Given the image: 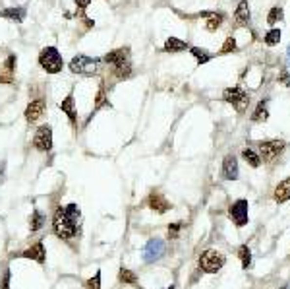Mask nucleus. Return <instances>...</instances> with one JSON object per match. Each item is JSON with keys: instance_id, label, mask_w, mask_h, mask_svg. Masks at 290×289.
<instances>
[{"instance_id": "obj_1", "label": "nucleus", "mask_w": 290, "mask_h": 289, "mask_svg": "<svg viewBox=\"0 0 290 289\" xmlns=\"http://www.w3.org/2000/svg\"><path fill=\"white\" fill-rule=\"evenodd\" d=\"M52 229L60 239H72L78 235V220L70 218L64 208H58L52 218Z\"/></svg>"}, {"instance_id": "obj_2", "label": "nucleus", "mask_w": 290, "mask_h": 289, "mask_svg": "<svg viewBox=\"0 0 290 289\" xmlns=\"http://www.w3.org/2000/svg\"><path fill=\"white\" fill-rule=\"evenodd\" d=\"M106 64H112L114 66V74L116 78L124 80L132 74V64H130V49L128 47H122V49H116L112 53H108L104 57Z\"/></svg>"}, {"instance_id": "obj_3", "label": "nucleus", "mask_w": 290, "mask_h": 289, "mask_svg": "<svg viewBox=\"0 0 290 289\" xmlns=\"http://www.w3.org/2000/svg\"><path fill=\"white\" fill-rule=\"evenodd\" d=\"M39 64H41V68H43L47 74H58V72H62V68H64L62 55L58 53L56 47H45V49L39 53Z\"/></svg>"}, {"instance_id": "obj_4", "label": "nucleus", "mask_w": 290, "mask_h": 289, "mask_svg": "<svg viewBox=\"0 0 290 289\" xmlns=\"http://www.w3.org/2000/svg\"><path fill=\"white\" fill-rule=\"evenodd\" d=\"M223 266H225V256L215 248H209L199 256V270L205 274H217Z\"/></svg>"}, {"instance_id": "obj_5", "label": "nucleus", "mask_w": 290, "mask_h": 289, "mask_svg": "<svg viewBox=\"0 0 290 289\" xmlns=\"http://www.w3.org/2000/svg\"><path fill=\"white\" fill-rule=\"evenodd\" d=\"M99 66H101V60L99 58H91L87 55H78L70 60V70L74 74H83V76H91L99 72Z\"/></svg>"}, {"instance_id": "obj_6", "label": "nucleus", "mask_w": 290, "mask_h": 289, "mask_svg": "<svg viewBox=\"0 0 290 289\" xmlns=\"http://www.w3.org/2000/svg\"><path fill=\"white\" fill-rule=\"evenodd\" d=\"M285 150V142L283 140H267V142H261L259 144V154L263 157V161L271 163L275 161Z\"/></svg>"}, {"instance_id": "obj_7", "label": "nucleus", "mask_w": 290, "mask_h": 289, "mask_svg": "<svg viewBox=\"0 0 290 289\" xmlns=\"http://www.w3.org/2000/svg\"><path fill=\"white\" fill-rule=\"evenodd\" d=\"M165 254V243L161 239H149L147 245L144 246V260L147 264H153L157 260H161Z\"/></svg>"}, {"instance_id": "obj_8", "label": "nucleus", "mask_w": 290, "mask_h": 289, "mask_svg": "<svg viewBox=\"0 0 290 289\" xmlns=\"http://www.w3.org/2000/svg\"><path fill=\"white\" fill-rule=\"evenodd\" d=\"M223 97H225V101L232 103L240 113L242 111H246L248 105H249V97H248V93H246L244 89H240V88H228V89H225Z\"/></svg>"}, {"instance_id": "obj_9", "label": "nucleus", "mask_w": 290, "mask_h": 289, "mask_svg": "<svg viewBox=\"0 0 290 289\" xmlns=\"http://www.w3.org/2000/svg\"><path fill=\"white\" fill-rule=\"evenodd\" d=\"M33 148L37 152H48L52 148V128L48 124H43L37 128L33 136Z\"/></svg>"}, {"instance_id": "obj_10", "label": "nucleus", "mask_w": 290, "mask_h": 289, "mask_svg": "<svg viewBox=\"0 0 290 289\" xmlns=\"http://www.w3.org/2000/svg\"><path fill=\"white\" fill-rule=\"evenodd\" d=\"M248 200H244V198H240V200H236L230 208H228V216H230V220L238 225V227H244V225H248Z\"/></svg>"}, {"instance_id": "obj_11", "label": "nucleus", "mask_w": 290, "mask_h": 289, "mask_svg": "<svg viewBox=\"0 0 290 289\" xmlns=\"http://www.w3.org/2000/svg\"><path fill=\"white\" fill-rule=\"evenodd\" d=\"M147 204H149V208H151L153 212H157V214H165V212H168V210L172 208L170 202H168L161 192H151L149 198H147Z\"/></svg>"}, {"instance_id": "obj_12", "label": "nucleus", "mask_w": 290, "mask_h": 289, "mask_svg": "<svg viewBox=\"0 0 290 289\" xmlns=\"http://www.w3.org/2000/svg\"><path fill=\"white\" fill-rule=\"evenodd\" d=\"M43 113H45V101L43 99H35L25 109V120L27 122H37L43 116Z\"/></svg>"}, {"instance_id": "obj_13", "label": "nucleus", "mask_w": 290, "mask_h": 289, "mask_svg": "<svg viewBox=\"0 0 290 289\" xmlns=\"http://www.w3.org/2000/svg\"><path fill=\"white\" fill-rule=\"evenodd\" d=\"M223 178L236 180L238 178V161L234 156H227L223 161Z\"/></svg>"}, {"instance_id": "obj_14", "label": "nucleus", "mask_w": 290, "mask_h": 289, "mask_svg": "<svg viewBox=\"0 0 290 289\" xmlns=\"http://www.w3.org/2000/svg\"><path fill=\"white\" fill-rule=\"evenodd\" d=\"M45 254H47V252H45V245H43V243H37V245L29 246L27 250L21 252L23 258H31V260H35V262H39V264H45V258H47Z\"/></svg>"}, {"instance_id": "obj_15", "label": "nucleus", "mask_w": 290, "mask_h": 289, "mask_svg": "<svg viewBox=\"0 0 290 289\" xmlns=\"http://www.w3.org/2000/svg\"><path fill=\"white\" fill-rule=\"evenodd\" d=\"M60 109H62V113H66L68 118H70V122L72 124H76V101H74V95L70 93L66 99H62V103H60Z\"/></svg>"}, {"instance_id": "obj_16", "label": "nucleus", "mask_w": 290, "mask_h": 289, "mask_svg": "<svg viewBox=\"0 0 290 289\" xmlns=\"http://www.w3.org/2000/svg\"><path fill=\"white\" fill-rule=\"evenodd\" d=\"M275 200H277L279 204L290 200V178H285L283 182L277 184V188H275Z\"/></svg>"}, {"instance_id": "obj_17", "label": "nucleus", "mask_w": 290, "mask_h": 289, "mask_svg": "<svg viewBox=\"0 0 290 289\" xmlns=\"http://www.w3.org/2000/svg\"><path fill=\"white\" fill-rule=\"evenodd\" d=\"M4 18H8V20H12V22H23L25 20V8H21V6H12V8H6V10H2L0 12Z\"/></svg>"}, {"instance_id": "obj_18", "label": "nucleus", "mask_w": 290, "mask_h": 289, "mask_svg": "<svg viewBox=\"0 0 290 289\" xmlns=\"http://www.w3.org/2000/svg\"><path fill=\"white\" fill-rule=\"evenodd\" d=\"M234 18H236V22L242 23V25H246L249 22V6H248L246 0H242L240 4H238L236 12H234Z\"/></svg>"}, {"instance_id": "obj_19", "label": "nucleus", "mask_w": 290, "mask_h": 289, "mask_svg": "<svg viewBox=\"0 0 290 289\" xmlns=\"http://www.w3.org/2000/svg\"><path fill=\"white\" fill-rule=\"evenodd\" d=\"M186 47H188V45H186L184 41L176 39V37H168L166 43H165V51H166V53H180V51H184Z\"/></svg>"}, {"instance_id": "obj_20", "label": "nucleus", "mask_w": 290, "mask_h": 289, "mask_svg": "<svg viewBox=\"0 0 290 289\" xmlns=\"http://www.w3.org/2000/svg\"><path fill=\"white\" fill-rule=\"evenodd\" d=\"M43 223H45V216L39 210H33V214L29 218V229H31V233L39 231L43 227Z\"/></svg>"}, {"instance_id": "obj_21", "label": "nucleus", "mask_w": 290, "mask_h": 289, "mask_svg": "<svg viewBox=\"0 0 290 289\" xmlns=\"http://www.w3.org/2000/svg\"><path fill=\"white\" fill-rule=\"evenodd\" d=\"M267 116H269V111H267V101L263 99V101L257 105L255 113L251 115V120H253V122H265V120H267Z\"/></svg>"}, {"instance_id": "obj_22", "label": "nucleus", "mask_w": 290, "mask_h": 289, "mask_svg": "<svg viewBox=\"0 0 290 289\" xmlns=\"http://www.w3.org/2000/svg\"><path fill=\"white\" fill-rule=\"evenodd\" d=\"M242 157H244L246 163L251 165V167H259V165H261V157H259L253 150H249V148H246V150L242 152Z\"/></svg>"}, {"instance_id": "obj_23", "label": "nucleus", "mask_w": 290, "mask_h": 289, "mask_svg": "<svg viewBox=\"0 0 290 289\" xmlns=\"http://www.w3.org/2000/svg\"><path fill=\"white\" fill-rule=\"evenodd\" d=\"M238 258H240L242 262V268L248 270L249 264H251V250L248 248V245H242L240 248H238Z\"/></svg>"}, {"instance_id": "obj_24", "label": "nucleus", "mask_w": 290, "mask_h": 289, "mask_svg": "<svg viewBox=\"0 0 290 289\" xmlns=\"http://www.w3.org/2000/svg\"><path fill=\"white\" fill-rule=\"evenodd\" d=\"M285 18V12H283V8L281 6H273L271 10H269V16H267V23L269 25H275L277 22H281Z\"/></svg>"}, {"instance_id": "obj_25", "label": "nucleus", "mask_w": 290, "mask_h": 289, "mask_svg": "<svg viewBox=\"0 0 290 289\" xmlns=\"http://www.w3.org/2000/svg\"><path fill=\"white\" fill-rule=\"evenodd\" d=\"M118 280H120V282H124V284H130V286H136V284H138L136 274H134L132 270H128V268H122V270H120Z\"/></svg>"}, {"instance_id": "obj_26", "label": "nucleus", "mask_w": 290, "mask_h": 289, "mask_svg": "<svg viewBox=\"0 0 290 289\" xmlns=\"http://www.w3.org/2000/svg\"><path fill=\"white\" fill-rule=\"evenodd\" d=\"M221 23H223V16H221V14H211L209 20H207V23H205V27H207L209 31H215V29L221 27Z\"/></svg>"}, {"instance_id": "obj_27", "label": "nucleus", "mask_w": 290, "mask_h": 289, "mask_svg": "<svg viewBox=\"0 0 290 289\" xmlns=\"http://www.w3.org/2000/svg\"><path fill=\"white\" fill-rule=\"evenodd\" d=\"M279 41H281V31H279V29H271V31L265 35V43H267L269 47L277 45Z\"/></svg>"}, {"instance_id": "obj_28", "label": "nucleus", "mask_w": 290, "mask_h": 289, "mask_svg": "<svg viewBox=\"0 0 290 289\" xmlns=\"http://www.w3.org/2000/svg\"><path fill=\"white\" fill-rule=\"evenodd\" d=\"M192 55L197 58V62H199V64H205V62H209V58H211L209 55H207V51H205V49H199V47H193Z\"/></svg>"}, {"instance_id": "obj_29", "label": "nucleus", "mask_w": 290, "mask_h": 289, "mask_svg": "<svg viewBox=\"0 0 290 289\" xmlns=\"http://www.w3.org/2000/svg\"><path fill=\"white\" fill-rule=\"evenodd\" d=\"M234 51H236V41H234V37H227V41H225L221 53L227 55V53H234Z\"/></svg>"}, {"instance_id": "obj_30", "label": "nucleus", "mask_w": 290, "mask_h": 289, "mask_svg": "<svg viewBox=\"0 0 290 289\" xmlns=\"http://www.w3.org/2000/svg\"><path fill=\"white\" fill-rule=\"evenodd\" d=\"M104 105H108V101L104 99V88H101L99 93H97V99H95V111H99V109L104 107Z\"/></svg>"}, {"instance_id": "obj_31", "label": "nucleus", "mask_w": 290, "mask_h": 289, "mask_svg": "<svg viewBox=\"0 0 290 289\" xmlns=\"http://www.w3.org/2000/svg\"><path fill=\"white\" fill-rule=\"evenodd\" d=\"M85 288L87 289H101V272H97L91 280L85 282Z\"/></svg>"}, {"instance_id": "obj_32", "label": "nucleus", "mask_w": 290, "mask_h": 289, "mask_svg": "<svg viewBox=\"0 0 290 289\" xmlns=\"http://www.w3.org/2000/svg\"><path fill=\"white\" fill-rule=\"evenodd\" d=\"M182 225H184L182 222H176V223H172V225L168 227V237H170V239H176V235H178V231L182 229Z\"/></svg>"}, {"instance_id": "obj_33", "label": "nucleus", "mask_w": 290, "mask_h": 289, "mask_svg": "<svg viewBox=\"0 0 290 289\" xmlns=\"http://www.w3.org/2000/svg\"><path fill=\"white\" fill-rule=\"evenodd\" d=\"M10 278H12L10 270H4V276H2V280H0V289H8V288H10Z\"/></svg>"}, {"instance_id": "obj_34", "label": "nucleus", "mask_w": 290, "mask_h": 289, "mask_svg": "<svg viewBox=\"0 0 290 289\" xmlns=\"http://www.w3.org/2000/svg\"><path fill=\"white\" fill-rule=\"evenodd\" d=\"M279 80H281L285 86H290V74H289V70H287V68H283V70H281V74H279Z\"/></svg>"}, {"instance_id": "obj_35", "label": "nucleus", "mask_w": 290, "mask_h": 289, "mask_svg": "<svg viewBox=\"0 0 290 289\" xmlns=\"http://www.w3.org/2000/svg\"><path fill=\"white\" fill-rule=\"evenodd\" d=\"M76 4H78V6L82 8V10H85V8H87V6L91 4V0H76Z\"/></svg>"}, {"instance_id": "obj_36", "label": "nucleus", "mask_w": 290, "mask_h": 289, "mask_svg": "<svg viewBox=\"0 0 290 289\" xmlns=\"http://www.w3.org/2000/svg\"><path fill=\"white\" fill-rule=\"evenodd\" d=\"M287 53H289V60H290V45H289V51H287Z\"/></svg>"}, {"instance_id": "obj_37", "label": "nucleus", "mask_w": 290, "mask_h": 289, "mask_svg": "<svg viewBox=\"0 0 290 289\" xmlns=\"http://www.w3.org/2000/svg\"><path fill=\"white\" fill-rule=\"evenodd\" d=\"M166 289H174V286H170V288H166Z\"/></svg>"}, {"instance_id": "obj_38", "label": "nucleus", "mask_w": 290, "mask_h": 289, "mask_svg": "<svg viewBox=\"0 0 290 289\" xmlns=\"http://www.w3.org/2000/svg\"><path fill=\"white\" fill-rule=\"evenodd\" d=\"M281 289H289V288H287V286H285V288H281Z\"/></svg>"}]
</instances>
